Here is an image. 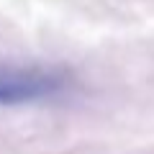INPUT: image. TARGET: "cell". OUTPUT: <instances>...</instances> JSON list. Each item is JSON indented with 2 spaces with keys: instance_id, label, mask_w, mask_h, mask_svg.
<instances>
[{
  "instance_id": "obj_1",
  "label": "cell",
  "mask_w": 154,
  "mask_h": 154,
  "mask_svg": "<svg viewBox=\"0 0 154 154\" xmlns=\"http://www.w3.org/2000/svg\"><path fill=\"white\" fill-rule=\"evenodd\" d=\"M67 75L44 67H5L0 69V105H21L59 95Z\"/></svg>"
}]
</instances>
